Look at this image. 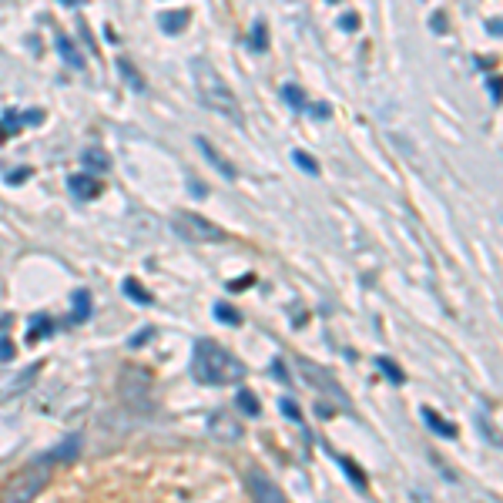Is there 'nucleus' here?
Listing matches in <instances>:
<instances>
[{
	"instance_id": "1",
	"label": "nucleus",
	"mask_w": 503,
	"mask_h": 503,
	"mask_svg": "<svg viewBox=\"0 0 503 503\" xmlns=\"http://www.w3.org/2000/svg\"><path fill=\"white\" fill-rule=\"evenodd\" d=\"M191 376L201 386H231L245 379V366L215 339H198L191 349Z\"/></svg>"
},
{
	"instance_id": "2",
	"label": "nucleus",
	"mask_w": 503,
	"mask_h": 503,
	"mask_svg": "<svg viewBox=\"0 0 503 503\" xmlns=\"http://www.w3.org/2000/svg\"><path fill=\"white\" fill-rule=\"evenodd\" d=\"M191 77H195L198 98H201V104H205L208 111L229 118L231 124H241V104H239V98H235V91L225 84V77L208 64L205 57H195V61H191Z\"/></svg>"
},
{
	"instance_id": "3",
	"label": "nucleus",
	"mask_w": 503,
	"mask_h": 503,
	"mask_svg": "<svg viewBox=\"0 0 503 503\" xmlns=\"http://www.w3.org/2000/svg\"><path fill=\"white\" fill-rule=\"evenodd\" d=\"M47 477H51V463L47 459H37L31 467H24L4 483L0 490V503H34V497L47 487Z\"/></svg>"
},
{
	"instance_id": "4",
	"label": "nucleus",
	"mask_w": 503,
	"mask_h": 503,
	"mask_svg": "<svg viewBox=\"0 0 503 503\" xmlns=\"http://www.w3.org/2000/svg\"><path fill=\"white\" fill-rule=\"evenodd\" d=\"M171 229H175L185 241H195V245H208V241L225 239V231H221L215 221H208L205 215H198V211H175Z\"/></svg>"
},
{
	"instance_id": "5",
	"label": "nucleus",
	"mask_w": 503,
	"mask_h": 503,
	"mask_svg": "<svg viewBox=\"0 0 503 503\" xmlns=\"http://www.w3.org/2000/svg\"><path fill=\"white\" fill-rule=\"evenodd\" d=\"M245 487H249L252 503H289V497H285V493L279 490V487H275L262 470H249V473H245Z\"/></svg>"
},
{
	"instance_id": "6",
	"label": "nucleus",
	"mask_w": 503,
	"mask_h": 503,
	"mask_svg": "<svg viewBox=\"0 0 503 503\" xmlns=\"http://www.w3.org/2000/svg\"><path fill=\"white\" fill-rule=\"evenodd\" d=\"M302 372L312 376V379H309L312 386H322V389H329V393L336 396L339 403H346V393H342V386L336 383V376H332V372H326L322 366H316V362H302Z\"/></svg>"
},
{
	"instance_id": "7",
	"label": "nucleus",
	"mask_w": 503,
	"mask_h": 503,
	"mask_svg": "<svg viewBox=\"0 0 503 503\" xmlns=\"http://www.w3.org/2000/svg\"><path fill=\"white\" fill-rule=\"evenodd\" d=\"M208 429H211L219 439H229V443H239L241 439V427L231 419L229 413H211L208 416Z\"/></svg>"
},
{
	"instance_id": "8",
	"label": "nucleus",
	"mask_w": 503,
	"mask_h": 503,
	"mask_svg": "<svg viewBox=\"0 0 503 503\" xmlns=\"http://www.w3.org/2000/svg\"><path fill=\"white\" fill-rule=\"evenodd\" d=\"M88 316H91V292H88V289H74L67 326H81V322H88Z\"/></svg>"
},
{
	"instance_id": "9",
	"label": "nucleus",
	"mask_w": 503,
	"mask_h": 503,
	"mask_svg": "<svg viewBox=\"0 0 503 503\" xmlns=\"http://www.w3.org/2000/svg\"><path fill=\"white\" fill-rule=\"evenodd\" d=\"M195 144H198V151L205 154V158H208V164H211L215 171H221V175L229 178V181H231V178H235V168H231V164L225 161V158H221V154L215 151V148H211V141H208V138H201V134H198V138H195Z\"/></svg>"
},
{
	"instance_id": "10",
	"label": "nucleus",
	"mask_w": 503,
	"mask_h": 503,
	"mask_svg": "<svg viewBox=\"0 0 503 503\" xmlns=\"http://www.w3.org/2000/svg\"><path fill=\"white\" fill-rule=\"evenodd\" d=\"M419 416H423V423H427V427L433 429V433H439V437H443V439H453V437H457V423H449V419H443V416H439V413H433L429 406H423V409H419Z\"/></svg>"
},
{
	"instance_id": "11",
	"label": "nucleus",
	"mask_w": 503,
	"mask_h": 503,
	"mask_svg": "<svg viewBox=\"0 0 503 503\" xmlns=\"http://www.w3.org/2000/svg\"><path fill=\"white\" fill-rule=\"evenodd\" d=\"M54 44H57V51H61V57H64L67 64L74 67V71H81L84 67V57H81V51H77V44L67 37V34H61L57 31V37H54Z\"/></svg>"
},
{
	"instance_id": "12",
	"label": "nucleus",
	"mask_w": 503,
	"mask_h": 503,
	"mask_svg": "<svg viewBox=\"0 0 503 503\" xmlns=\"http://www.w3.org/2000/svg\"><path fill=\"white\" fill-rule=\"evenodd\" d=\"M67 188H71L77 198H94L101 191L98 178H91L88 171H84V175H71V178H67Z\"/></svg>"
},
{
	"instance_id": "13",
	"label": "nucleus",
	"mask_w": 503,
	"mask_h": 503,
	"mask_svg": "<svg viewBox=\"0 0 503 503\" xmlns=\"http://www.w3.org/2000/svg\"><path fill=\"white\" fill-rule=\"evenodd\" d=\"M81 161L88 164L91 171H108L111 168V158L104 148H98V144H91V148H84V154H81Z\"/></svg>"
},
{
	"instance_id": "14",
	"label": "nucleus",
	"mask_w": 503,
	"mask_h": 503,
	"mask_svg": "<svg viewBox=\"0 0 503 503\" xmlns=\"http://www.w3.org/2000/svg\"><path fill=\"white\" fill-rule=\"evenodd\" d=\"M118 71H121L124 84H128L131 91H144V77L138 74V67L131 64V57H118Z\"/></svg>"
},
{
	"instance_id": "15",
	"label": "nucleus",
	"mask_w": 503,
	"mask_h": 503,
	"mask_svg": "<svg viewBox=\"0 0 503 503\" xmlns=\"http://www.w3.org/2000/svg\"><path fill=\"white\" fill-rule=\"evenodd\" d=\"M188 17H191L188 11H168V14H161L158 21H161L164 34H181L188 27Z\"/></svg>"
},
{
	"instance_id": "16",
	"label": "nucleus",
	"mask_w": 503,
	"mask_h": 503,
	"mask_svg": "<svg viewBox=\"0 0 503 503\" xmlns=\"http://www.w3.org/2000/svg\"><path fill=\"white\" fill-rule=\"evenodd\" d=\"M21 128H24V114L21 111H7V114L0 118V144L7 141V138H14Z\"/></svg>"
},
{
	"instance_id": "17",
	"label": "nucleus",
	"mask_w": 503,
	"mask_h": 503,
	"mask_svg": "<svg viewBox=\"0 0 503 503\" xmlns=\"http://www.w3.org/2000/svg\"><path fill=\"white\" fill-rule=\"evenodd\" d=\"M54 332V322H51V316H34L31 319V332H27V342H41V339H47Z\"/></svg>"
},
{
	"instance_id": "18",
	"label": "nucleus",
	"mask_w": 503,
	"mask_h": 503,
	"mask_svg": "<svg viewBox=\"0 0 503 503\" xmlns=\"http://www.w3.org/2000/svg\"><path fill=\"white\" fill-rule=\"evenodd\" d=\"M121 289H124V296H131V302H138V306H151V302H154L151 292H148V289H144L138 279H124V285H121Z\"/></svg>"
},
{
	"instance_id": "19",
	"label": "nucleus",
	"mask_w": 503,
	"mask_h": 503,
	"mask_svg": "<svg viewBox=\"0 0 503 503\" xmlns=\"http://www.w3.org/2000/svg\"><path fill=\"white\" fill-rule=\"evenodd\" d=\"M336 463H339L342 470H346V477H349V480L356 483V490H369V480H366V473H362L349 457H336Z\"/></svg>"
},
{
	"instance_id": "20",
	"label": "nucleus",
	"mask_w": 503,
	"mask_h": 503,
	"mask_svg": "<svg viewBox=\"0 0 503 503\" xmlns=\"http://www.w3.org/2000/svg\"><path fill=\"white\" fill-rule=\"evenodd\" d=\"M211 312H215V319H219V322H225V326H241V312L235 306H229V302H215V309H211Z\"/></svg>"
},
{
	"instance_id": "21",
	"label": "nucleus",
	"mask_w": 503,
	"mask_h": 503,
	"mask_svg": "<svg viewBox=\"0 0 503 503\" xmlns=\"http://www.w3.org/2000/svg\"><path fill=\"white\" fill-rule=\"evenodd\" d=\"M235 403H239V409H241L245 416H259V413H262V406H259V396L249 393V389H239Z\"/></svg>"
},
{
	"instance_id": "22",
	"label": "nucleus",
	"mask_w": 503,
	"mask_h": 503,
	"mask_svg": "<svg viewBox=\"0 0 503 503\" xmlns=\"http://www.w3.org/2000/svg\"><path fill=\"white\" fill-rule=\"evenodd\" d=\"M77 449H81V437L74 433V437L67 439L64 447H57L54 453H51V457H44V459H47V463H54V459H74V457H77Z\"/></svg>"
},
{
	"instance_id": "23",
	"label": "nucleus",
	"mask_w": 503,
	"mask_h": 503,
	"mask_svg": "<svg viewBox=\"0 0 503 503\" xmlns=\"http://www.w3.org/2000/svg\"><path fill=\"white\" fill-rule=\"evenodd\" d=\"M249 47H252V51H259V54L269 47V31H265V21H255V27H252V37H249Z\"/></svg>"
},
{
	"instance_id": "24",
	"label": "nucleus",
	"mask_w": 503,
	"mask_h": 503,
	"mask_svg": "<svg viewBox=\"0 0 503 503\" xmlns=\"http://www.w3.org/2000/svg\"><path fill=\"white\" fill-rule=\"evenodd\" d=\"M292 161H296L299 168L306 171V175H319V161L309 151H302V148H296V151H292Z\"/></svg>"
},
{
	"instance_id": "25",
	"label": "nucleus",
	"mask_w": 503,
	"mask_h": 503,
	"mask_svg": "<svg viewBox=\"0 0 503 503\" xmlns=\"http://www.w3.org/2000/svg\"><path fill=\"white\" fill-rule=\"evenodd\" d=\"M376 366H379V369H383V372H386V376H389V379H393L396 386H399V383H406V372L399 369V366H396L393 359H386V356H379V359H376Z\"/></svg>"
},
{
	"instance_id": "26",
	"label": "nucleus",
	"mask_w": 503,
	"mask_h": 503,
	"mask_svg": "<svg viewBox=\"0 0 503 503\" xmlns=\"http://www.w3.org/2000/svg\"><path fill=\"white\" fill-rule=\"evenodd\" d=\"M282 98L289 101V104H292V108H296V111H302V108H306V94H302V91H299L296 84H285V88H282Z\"/></svg>"
},
{
	"instance_id": "27",
	"label": "nucleus",
	"mask_w": 503,
	"mask_h": 503,
	"mask_svg": "<svg viewBox=\"0 0 503 503\" xmlns=\"http://www.w3.org/2000/svg\"><path fill=\"white\" fill-rule=\"evenodd\" d=\"M279 409H282V413L289 416L292 423H302V409H299V406H296V399H289V396H285L282 403H279Z\"/></svg>"
},
{
	"instance_id": "28",
	"label": "nucleus",
	"mask_w": 503,
	"mask_h": 503,
	"mask_svg": "<svg viewBox=\"0 0 503 503\" xmlns=\"http://www.w3.org/2000/svg\"><path fill=\"white\" fill-rule=\"evenodd\" d=\"M339 27H342V31H356V27H359V14L346 11V14L339 17Z\"/></svg>"
},
{
	"instance_id": "29",
	"label": "nucleus",
	"mask_w": 503,
	"mask_h": 503,
	"mask_svg": "<svg viewBox=\"0 0 503 503\" xmlns=\"http://www.w3.org/2000/svg\"><path fill=\"white\" fill-rule=\"evenodd\" d=\"M487 91H490L493 104H500V77H490V81H487Z\"/></svg>"
},
{
	"instance_id": "30",
	"label": "nucleus",
	"mask_w": 503,
	"mask_h": 503,
	"mask_svg": "<svg viewBox=\"0 0 503 503\" xmlns=\"http://www.w3.org/2000/svg\"><path fill=\"white\" fill-rule=\"evenodd\" d=\"M14 359V342L11 339H0V362Z\"/></svg>"
},
{
	"instance_id": "31",
	"label": "nucleus",
	"mask_w": 503,
	"mask_h": 503,
	"mask_svg": "<svg viewBox=\"0 0 503 503\" xmlns=\"http://www.w3.org/2000/svg\"><path fill=\"white\" fill-rule=\"evenodd\" d=\"M27 175H31V168H17L14 175H7V181H11V185H21V181H24Z\"/></svg>"
},
{
	"instance_id": "32",
	"label": "nucleus",
	"mask_w": 503,
	"mask_h": 503,
	"mask_svg": "<svg viewBox=\"0 0 503 503\" xmlns=\"http://www.w3.org/2000/svg\"><path fill=\"white\" fill-rule=\"evenodd\" d=\"M252 282H255V275H245V279H239V282H231L229 289H231V292H239V289H249Z\"/></svg>"
},
{
	"instance_id": "33",
	"label": "nucleus",
	"mask_w": 503,
	"mask_h": 503,
	"mask_svg": "<svg viewBox=\"0 0 503 503\" xmlns=\"http://www.w3.org/2000/svg\"><path fill=\"white\" fill-rule=\"evenodd\" d=\"M151 336H154L151 329H144V332H138V336H131V339H128V342H131V346H141V342H148V339H151Z\"/></svg>"
},
{
	"instance_id": "34",
	"label": "nucleus",
	"mask_w": 503,
	"mask_h": 503,
	"mask_svg": "<svg viewBox=\"0 0 503 503\" xmlns=\"http://www.w3.org/2000/svg\"><path fill=\"white\" fill-rule=\"evenodd\" d=\"M191 195H198V198H205V195H208V188H205V181H195V178H191Z\"/></svg>"
},
{
	"instance_id": "35",
	"label": "nucleus",
	"mask_w": 503,
	"mask_h": 503,
	"mask_svg": "<svg viewBox=\"0 0 503 503\" xmlns=\"http://www.w3.org/2000/svg\"><path fill=\"white\" fill-rule=\"evenodd\" d=\"M272 372L279 376V379H282V383H289V376H285V366H282V362H272Z\"/></svg>"
},
{
	"instance_id": "36",
	"label": "nucleus",
	"mask_w": 503,
	"mask_h": 503,
	"mask_svg": "<svg viewBox=\"0 0 503 503\" xmlns=\"http://www.w3.org/2000/svg\"><path fill=\"white\" fill-rule=\"evenodd\" d=\"M312 114H316V118H329L332 111H329V104H316V108H312Z\"/></svg>"
},
{
	"instance_id": "37",
	"label": "nucleus",
	"mask_w": 503,
	"mask_h": 503,
	"mask_svg": "<svg viewBox=\"0 0 503 503\" xmlns=\"http://www.w3.org/2000/svg\"><path fill=\"white\" fill-rule=\"evenodd\" d=\"M319 416H332V406H326V403H319V409H316Z\"/></svg>"
}]
</instances>
